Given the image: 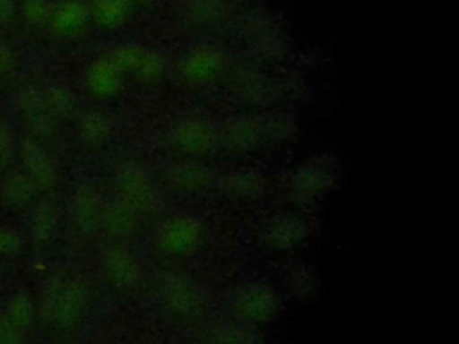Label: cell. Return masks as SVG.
<instances>
[{"label": "cell", "instance_id": "obj_1", "mask_svg": "<svg viewBox=\"0 0 459 344\" xmlns=\"http://www.w3.org/2000/svg\"><path fill=\"white\" fill-rule=\"evenodd\" d=\"M84 301L86 296L79 283H54L43 296V315L56 326H72L79 319Z\"/></svg>", "mask_w": 459, "mask_h": 344}, {"label": "cell", "instance_id": "obj_2", "mask_svg": "<svg viewBox=\"0 0 459 344\" xmlns=\"http://www.w3.org/2000/svg\"><path fill=\"white\" fill-rule=\"evenodd\" d=\"M22 159L25 174L32 179L36 188H48L54 181V168L43 149L30 138L22 143Z\"/></svg>", "mask_w": 459, "mask_h": 344}, {"label": "cell", "instance_id": "obj_3", "mask_svg": "<svg viewBox=\"0 0 459 344\" xmlns=\"http://www.w3.org/2000/svg\"><path fill=\"white\" fill-rule=\"evenodd\" d=\"M18 104L32 133L45 134L50 129V111L39 91H36L34 88H25L23 91H20Z\"/></svg>", "mask_w": 459, "mask_h": 344}, {"label": "cell", "instance_id": "obj_4", "mask_svg": "<svg viewBox=\"0 0 459 344\" xmlns=\"http://www.w3.org/2000/svg\"><path fill=\"white\" fill-rule=\"evenodd\" d=\"M36 194V185L25 172H11L2 185V199L9 208L27 206Z\"/></svg>", "mask_w": 459, "mask_h": 344}, {"label": "cell", "instance_id": "obj_5", "mask_svg": "<svg viewBox=\"0 0 459 344\" xmlns=\"http://www.w3.org/2000/svg\"><path fill=\"white\" fill-rule=\"evenodd\" d=\"M54 229H56V211H54V208L47 202L38 204L34 213H32V220H30V231H32L34 240L39 242V244L50 240Z\"/></svg>", "mask_w": 459, "mask_h": 344}, {"label": "cell", "instance_id": "obj_6", "mask_svg": "<svg viewBox=\"0 0 459 344\" xmlns=\"http://www.w3.org/2000/svg\"><path fill=\"white\" fill-rule=\"evenodd\" d=\"M5 315L11 322H14L18 328L25 330L34 321V305L27 294H16L11 297Z\"/></svg>", "mask_w": 459, "mask_h": 344}, {"label": "cell", "instance_id": "obj_7", "mask_svg": "<svg viewBox=\"0 0 459 344\" xmlns=\"http://www.w3.org/2000/svg\"><path fill=\"white\" fill-rule=\"evenodd\" d=\"M22 235L9 226H0V256H13L22 249Z\"/></svg>", "mask_w": 459, "mask_h": 344}, {"label": "cell", "instance_id": "obj_8", "mask_svg": "<svg viewBox=\"0 0 459 344\" xmlns=\"http://www.w3.org/2000/svg\"><path fill=\"white\" fill-rule=\"evenodd\" d=\"M14 158V134L5 120L0 118V168L7 167Z\"/></svg>", "mask_w": 459, "mask_h": 344}, {"label": "cell", "instance_id": "obj_9", "mask_svg": "<svg viewBox=\"0 0 459 344\" xmlns=\"http://www.w3.org/2000/svg\"><path fill=\"white\" fill-rule=\"evenodd\" d=\"M22 328L7 319L5 314L0 315V344H25Z\"/></svg>", "mask_w": 459, "mask_h": 344}, {"label": "cell", "instance_id": "obj_10", "mask_svg": "<svg viewBox=\"0 0 459 344\" xmlns=\"http://www.w3.org/2000/svg\"><path fill=\"white\" fill-rule=\"evenodd\" d=\"M14 68V57L9 45L0 38V75H9Z\"/></svg>", "mask_w": 459, "mask_h": 344}, {"label": "cell", "instance_id": "obj_11", "mask_svg": "<svg viewBox=\"0 0 459 344\" xmlns=\"http://www.w3.org/2000/svg\"><path fill=\"white\" fill-rule=\"evenodd\" d=\"M13 13V2L11 0H0V20L9 18Z\"/></svg>", "mask_w": 459, "mask_h": 344}]
</instances>
